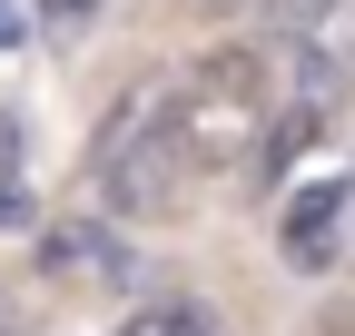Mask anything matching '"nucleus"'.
<instances>
[{
	"label": "nucleus",
	"instance_id": "obj_3",
	"mask_svg": "<svg viewBox=\"0 0 355 336\" xmlns=\"http://www.w3.org/2000/svg\"><path fill=\"white\" fill-rule=\"evenodd\" d=\"M345 228H355V178L296 188V208H286V267H296V277H326L336 247H345Z\"/></svg>",
	"mask_w": 355,
	"mask_h": 336
},
{
	"label": "nucleus",
	"instance_id": "obj_6",
	"mask_svg": "<svg viewBox=\"0 0 355 336\" xmlns=\"http://www.w3.org/2000/svg\"><path fill=\"white\" fill-rule=\"evenodd\" d=\"M119 336H227L217 326V307H198V297H158V307H139Z\"/></svg>",
	"mask_w": 355,
	"mask_h": 336
},
{
	"label": "nucleus",
	"instance_id": "obj_2",
	"mask_svg": "<svg viewBox=\"0 0 355 336\" xmlns=\"http://www.w3.org/2000/svg\"><path fill=\"white\" fill-rule=\"evenodd\" d=\"M266 119H277V69L257 50H207L188 79L168 90V129L188 149V168H237L266 149Z\"/></svg>",
	"mask_w": 355,
	"mask_h": 336
},
{
	"label": "nucleus",
	"instance_id": "obj_8",
	"mask_svg": "<svg viewBox=\"0 0 355 336\" xmlns=\"http://www.w3.org/2000/svg\"><path fill=\"white\" fill-rule=\"evenodd\" d=\"M50 20H99V0H40Z\"/></svg>",
	"mask_w": 355,
	"mask_h": 336
},
{
	"label": "nucleus",
	"instance_id": "obj_10",
	"mask_svg": "<svg viewBox=\"0 0 355 336\" xmlns=\"http://www.w3.org/2000/svg\"><path fill=\"white\" fill-rule=\"evenodd\" d=\"M188 10H207V20H227V10H247V0H188Z\"/></svg>",
	"mask_w": 355,
	"mask_h": 336
},
{
	"label": "nucleus",
	"instance_id": "obj_4",
	"mask_svg": "<svg viewBox=\"0 0 355 336\" xmlns=\"http://www.w3.org/2000/svg\"><path fill=\"white\" fill-rule=\"evenodd\" d=\"M40 277H109V287H128L139 258H128V237L89 228V218H60L50 237H40Z\"/></svg>",
	"mask_w": 355,
	"mask_h": 336
},
{
	"label": "nucleus",
	"instance_id": "obj_11",
	"mask_svg": "<svg viewBox=\"0 0 355 336\" xmlns=\"http://www.w3.org/2000/svg\"><path fill=\"white\" fill-rule=\"evenodd\" d=\"M0 336H20V326H0Z\"/></svg>",
	"mask_w": 355,
	"mask_h": 336
},
{
	"label": "nucleus",
	"instance_id": "obj_5",
	"mask_svg": "<svg viewBox=\"0 0 355 336\" xmlns=\"http://www.w3.org/2000/svg\"><path fill=\"white\" fill-rule=\"evenodd\" d=\"M336 99H345V60L326 50V40H286V99H277V109L336 119Z\"/></svg>",
	"mask_w": 355,
	"mask_h": 336
},
{
	"label": "nucleus",
	"instance_id": "obj_1",
	"mask_svg": "<svg viewBox=\"0 0 355 336\" xmlns=\"http://www.w3.org/2000/svg\"><path fill=\"white\" fill-rule=\"evenodd\" d=\"M89 188H99L109 218H178V198H188V149H178L168 129V90L158 79H139L119 109H109V129L89 139Z\"/></svg>",
	"mask_w": 355,
	"mask_h": 336
},
{
	"label": "nucleus",
	"instance_id": "obj_7",
	"mask_svg": "<svg viewBox=\"0 0 355 336\" xmlns=\"http://www.w3.org/2000/svg\"><path fill=\"white\" fill-rule=\"evenodd\" d=\"M336 10H345V0H266V20H277L286 40H316V30H326Z\"/></svg>",
	"mask_w": 355,
	"mask_h": 336
},
{
	"label": "nucleus",
	"instance_id": "obj_9",
	"mask_svg": "<svg viewBox=\"0 0 355 336\" xmlns=\"http://www.w3.org/2000/svg\"><path fill=\"white\" fill-rule=\"evenodd\" d=\"M20 30H30V20L10 10V0H0V50H20Z\"/></svg>",
	"mask_w": 355,
	"mask_h": 336
}]
</instances>
